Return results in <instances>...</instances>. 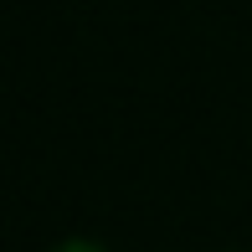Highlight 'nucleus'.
Segmentation results:
<instances>
[{
	"label": "nucleus",
	"mask_w": 252,
	"mask_h": 252,
	"mask_svg": "<svg viewBox=\"0 0 252 252\" xmlns=\"http://www.w3.org/2000/svg\"><path fill=\"white\" fill-rule=\"evenodd\" d=\"M57 252H108V247H103V242H93V237H67V242L57 247Z\"/></svg>",
	"instance_id": "f257e3e1"
}]
</instances>
